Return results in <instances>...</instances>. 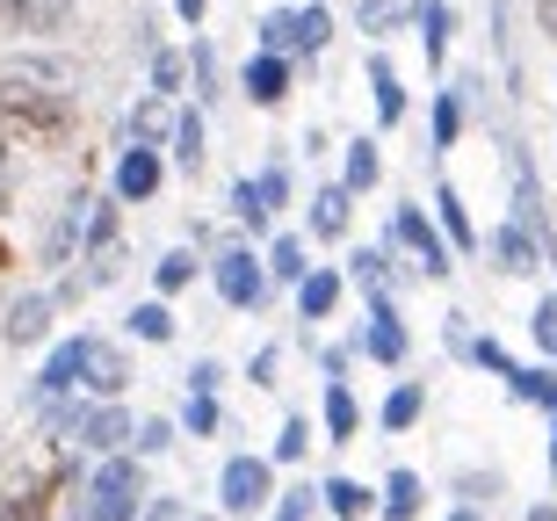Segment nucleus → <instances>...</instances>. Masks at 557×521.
I'll return each instance as SVG.
<instances>
[{"instance_id":"nucleus-16","label":"nucleus","mask_w":557,"mask_h":521,"mask_svg":"<svg viewBox=\"0 0 557 521\" xmlns=\"http://www.w3.org/2000/svg\"><path fill=\"white\" fill-rule=\"evenodd\" d=\"M81 348H87V334L65 340V348H51V362L37 370V406H59V398L81 384Z\"/></svg>"},{"instance_id":"nucleus-1","label":"nucleus","mask_w":557,"mask_h":521,"mask_svg":"<svg viewBox=\"0 0 557 521\" xmlns=\"http://www.w3.org/2000/svg\"><path fill=\"white\" fill-rule=\"evenodd\" d=\"M73 131V95L22 73H0V138H65Z\"/></svg>"},{"instance_id":"nucleus-48","label":"nucleus","mask_w":557,"mask_h":521,"mask_svg":"<svg viewBox=\"0 0 557 521\" xmlns=\"http://www.w3.org/2000/svg\"><path fill=\"white\" fill-rule=\"evenodd\" d=\"M218 384H225V370H218L210 355H203V362H188V392H196V398H218Z\"/></svg>"},{"instance_id":"nucleus-34","label":"nucleus","mask_w":557,"mask_h":521,"mask_svg":"<svg viewBox=\"0 0 557 521\" xmlns=\"http://www.w3.org/2000/svg\"><path fill=\"white\" fill-rule=\"evenodd\" d=\"M44 507H51V479H29L22 493L0 500V521H44Z\"/></svg>"},{"instance_id":"nucleus-23","label":"nucleus","mask_w":557,"mask_h":521,"mask_svg":"<svg viewBox=\"0 0 557 521\" xmlns=\"http://www.w3.org/2000/svg\"><path fill=\"white\" fill-rule=\"evenodd\" d=\"M333 305H341V269H311L305 290H297V312H305V326H311V319H326Z\"/></svg>"},{"instance_id":"nucleus-18","label":"nucleus","mask_w":557,"mask_h":521,"mask_svg":"<svg viewBox=\"0 0 557 521\" xmlns=\"http://www.w3.org/2000/svg\"><path fill=\"white\" fill-rule=\"evenodd\" d=\"M413 22H420V51H428V65H442L449 59V29H456L449 0H413Z\"/></svg>"},{"instance_id":"nucleus-27","label":"nucleus","mask_w":557,"mask_h":521,"mask_svg":"<svg viewBox=\"0 0 557 521\" xmlns=\"http://www.w3.org/2000/svg\"><path fill=\"white\" fill-rule=\"evenodd\" d=\"M319 500H326L341 521H370V507H376L370 485H355V479H326V485H319Z\"/></svg>"},{"instance_id":"nucleus-39","label":"nucleus","mask_w":557,"mask_h":521,"mask_svg":"<svg viewBox=\"0 0 557 521\" xmlns=\"http://www.w3.org/2000/svg\"><path fill=\"white\" fill-rule=\"evenodd\" d=\"M253 203H261V218L275 225V210L289 203V174L283 168H261V174H253Z\"/></svg>"},{"instance_id":"nucleus-11","label":"nucleus","mask_w":557,"mask_h":521,"mask_svg":"<svg viewBox=\"0 0 557 521\" xmlns=\"http://www.w3.org/2000/svg\"><path fill=\"white\" fill-rule=\"evenodd\" d=\"M174 124H182V116H174V109H166V95H138V102H131V116H124V131H131V146H174Z\"/></svg>"},{"instance_id":"nucleus-35","label":"nucleus","mask_w":557,"mask_h":521,"mask_svg":"<svg viewBox=\"0 0 557 521\" xmlns=\"http://www.w3.org/2000/svg\"><path fill=\"white\" fill-rule=\"evenodd\" d=\"M326 44H333V15L319 8V0H311V8H297V51H305V59H319Z\"/></svg>"},{"instance_id":"nucleus-56","label":"nucleus","mask_w":557,"mask_h":521,"mask_svg":"<svg viewBox=\"0 0 557 521\" xmlns=\"http://www.w3.org/2000/svg\"><path fill=\"white\" fill-rule=\"evenodd\" d=\"M0 168H8V138H0Z\"/></svg>"},{"instance_id":"nucleus-17","label":"nucleus","mask_w":557,"mask_h":521,"mask_svg":"<svg viewBox=\"0 0 557 521\" xmlns=\"http://www.w3.org/2000/svg\"><path fill=\"white\" fill-rule=\"evenodd\" d=\"M434 218H442V239H449L456 253H478L485 239H478V225H471V210H463V196H456L449 182L434 188Z\"/></svg>"},{"instance_id":"nucleus-4","label":"nucleus","mask_w":557,"mask_h":521,"mask_svg":"<svg viewBox=\"0 0 557 521\" xmlns=\"http://www.w3.org/2000/svg\"><path fill=\"white\" fill-rule=\"evenodd\" d=\"M218 297L225 305H239V312H253L261 297H269V253H253V247H232V253H218Z\"/></svg>"},{"instance_id":"nucleus-26","label":"nucleus","mask_w":557,"mask_h":521,"mask_svg":"<svg viewBox=\"0 0 557 521\" xmlns=\"http://www.w3.org/2000/svg\"><path fill=\"white\" fill-rule=\"evenodd\" d=\"M253 51H269V59L297 51V8H269V15H261V29H253Z\"/></svg>"},{"instance_id":"nucleus-50","label":"nucleus","mask_w":557,"mask_h":521,"mask_svg":"<svg viewBox=\"0 0 557 521\" xmlns=\"http://www.w3.org/2000/svg\"><path fill=\"white\" fill-rule=\"evenodd\" d=\"M138 521H182V507H174V500H145Z\"/></svg>"},{"instance_id":"nucleus-52","label":"nucleus","mask_w":557,"mask_h":521,"mask_svg":"<svg viewBox=\"0 0 557 521\" xmlns=\"http://www.w3.org/2000/svg\"><path fill=\"white\" fill-rule=\"evenodd\" d=\"M174 15H182V22H203V15H210V0H174Z\"/></svg>"},{"instance_id":"nucleus-25","label":"nucleus","mask_w":557,"mask_h":521,"mask_svg":"<svg viewBox=\"0 0 557 521\" xmlns=\"http://www.w3.org/2000/svg\"><path fill=\"white\" fill-rule=\"evenodd\" d=\"M305 239H297V232H283V239H275L269 247V283H289V290H305Z\"/></svg>"},{"instance_id":"nucleus-5","label":"nucleus","mask_w":557,"mask_h":521,"mask_svg":"<svg viewBox=\"0 0 557 521\" xmlns=\"http://www.w3.org/2000/svg\"><path fill=\"white\" fill-rule=\"evenodd\" d=\"M131 435H138V420H131L124 413V406H87V413H81V435H73V442H81V449H87V457H124V449H131Z\"/></svg>"},{"instance_id":"nucleus-10","label":"nucleus","mask_w":557,"mask_h":521,"mask_svg":"<svg viewBox=\"0 0 557 521\" xmlns=\"http://www.w3.org/2000/svg\"><path fill=\"white\" fill-rule=\"evenodd\" d=\"M160 182H166V160L152 146H131L124 160H116V203H145Z\"/></svg>"},{"instance_id":"nucleus-47","label":"nucleus","mask_w":557,"mask_h":521,"mask_svg":"<svg viewBox=\"0 0 557 521\" xmlns=\"http://www.w3.org/2000/svg\"><path fill=\"white\" fill-rule=\"evenodd\" d=\"M182 87V59L174 51H152V95H174Z\"/></svg>"},{"instance_id":"nucleus-13","label":"nucleus","mask_w":557,"mask_h":521,"mask_svg":"<svg viewBox=\"0 0 557 521\" xmlns=\"http://www.w3.org/2000/svg\"><path fill=\"white\" fill-rule=\"evenodd\" d=\"M51 312H59V297L29 290V297H22V305H8V326H0V334L15 340V348H37V340L51 334Z\"/></svg>"},{"instance_id":"nucleus-22","label":"nucleus","mask_w":557,"mask_h":521,"mask_svg":"<svg viewBox=\"0 0 557 521\" xmlns=\"http://www.w3.org/2000/svg\"><path fill=\"white\" fill-rule=\"evenodd\" d=\"M348 275L362 283V297H392V253H384V247H355Z\"/></svg>"},{"instance_id":"nucleus-57","label":"nucleus","mask_w":557,"mask_h":521,"mask_svg":"<svg viewBox=\"0 0 557 521\" xmlns=\"http://www.w3.org/2000/svg\"><path fill=\"white\" fill-rule=\"evenodd\" d=\"M188 521H218V514H188Z\"/></svg>"},{"instance_id":"nucleus-8","label":"nucleus","mask_w":557,"mask_h":521,"mask_svg":"<svg viewBox=\"0 0 557 521\" xmlns=\"http://www.w3.org/2000/svg\"><path fill=\"white\" fill-rule=\"evenodd\" d=\"M0 15L15 22L22 37H65L73 15H81V0H0Z\"/></svg>"},{"instance_id":"nucleus-38","label":"nucleus","mask_w":557,"mask_h":521,"mask_svg":"<svg viewBox=\"0 0 557 521\" xmlns=\"http://www.w3.org/2000/svg\"><path fill=\"white\" fill-rule=\"evenodd\" d=\"M81 283L87 290H109V283H116V275H124V247H87V261H81Z\"/></svg>"},{"instance_id":"nucleus-28","label":"nucleus","mask_w":557,"mask_h":521,"mask_svg":"<svg viewBox=\"0 0 557 521\" xmlns=\"http://www.w3.org/2000/svg\"><path fill=\"white\" fill-rule=\"evenodd\" d=\"M456 138H463V80L434 95V152H449Z\"/></svg>"},{"instance_id":"nucleus-43","label":"nucleus","mask_w":557,"mask_h":521,"mask_svg":"<svg viewBox=\"0 0 557 521\" xmlns=\"http://www.w3.org/2000/svg\"><path fill=\"white\" fill-rule=\"evenodd\" d=\"M305 449H311V420H305V413H289V420H283V435H275V463H297Z\"/></svg>"},{"instance_id":"nucleus-9","label":"nucleus","mask_w":557,"mask_h":521,"mask_svg":"<svg viewBox=\"0 0 557 521\" xmlns=\"http://www.w3.org/2000/svg\"><path fill=\"white\" fill-rule=\"evenodd\" d=\"M355 348L370 355V362H406V326H398L392 297H370V326L355 334Z\"/></svg>"},{"instance_id":"nucleus-15","label":"nucleus","mask_w":557,"mask_h":521,"mask_svg":"<svg viewBox=\"0 0 557 521\" xmlns=\"http://www.w3.org/2000/svg\"><path fill=\"white\" fill-rule=\"evenodd\" d=\"M87 218H95V196H73V203L59 210V225H51V239H44V261H73V247H87Z\"/></svg>"},{"instance_id":"nucleus-40","label":"nucleus","mask_w":557,"mask_h":521,"mask_svg":"<svg viewBox=\"0 0 557 521\" xmlns=\"http://www.w3.org/2000/svg\"><path fill=\"white\" fill-rule=\"evenodd\" d=\"M174 449V420H138V435H131V457H166Z\"/></svg>"},{"instance_id":"nucleus-33","label":"nucleus","mask_w":557,"mask_h":521,"mask_svg":"<svg viewBox=\"0 0 557 521\" xmlns=\"http://www.w3.org/2000/svg\"><path fill=\"white\" fill-rule=\"evenodd\" d=\"M355 427H362V413H355V392H348V384H326V435H333V442H355Z\"/></svg>"},{"instance_id":"nucleus-2","label":"nucleus","mask_w":557,"mask_h":521,"mask_svg":"<svg viewBox=\"0 0 557 521\" xmlns=\"http://www.w3.org/2000/svg\"><path fill=\"white\" fill-rule=\"evenodd\" d=\"M145 457H109L102 471H95V479H87V521H138V507L152 500V493H145V471H138Z\"/></svg>"},{"instance_id":"nucleus-46","label":"nucleus","mask_w":557,"mask_h":521,"mask_svg":"<svg viewBox=\"0 0 557 521\" xmlns=\"http://www.w3.org/2000/svg\"><path fill=\"white\" fill-rule=\"evenodd\" d=\"M311 507H319V485H289L283 507H275V521H311Z\"/></svg>"},{"instance_id":"nucleus-19","label":"nucleus","mask_w":557,"mask_h":521,"mask_svg":"<svg viewBox=\"0 0 557 521\" xmlns=\"http://www.w3.org/2000/svg\"><path fill=\"white\" fill-rule=\"evenodd\" d=\"M376 182H384V146H376V138H355L348 160H341V188L362 196V188H376Z\"/></svg>"},{"instance_id":"nucleus-41","label":"nucleus","mask_w":557,"mask_h":521,"mask_svg":"<svg viewBox=\"0 0 557 521\" xmlns=\"http://www.w3.org/2000/svg\"><path fill=\"white\" fill-rule=\"evenodd\" d=\"M188 73H196V109L218 95V51H210L203 37H196V51H188Z\"/></svg>"},{"instance_id":"nucleus-6","label":"nucleus","mask_w":557,"mask_h":521,"mask_svg":"<svg viewBox=\"0 0 557 521\" xmlns=\"http://www.w3.org/2000/svg\"><path fill=\"white\" fill-rule=\"evenodd\" d=\"M392 239H398V247H413L420 275H449V239H442V232H434L413 203H398V210H392Z\"/></svg>"},{"instance_id":"nucleus-20","label":"nucleus","mask_w":557,"mask_h":521,"mask_svg":"<svg viewBox=\"0 0 557 521\" xmlns=\"http://www.w3.org/2000/svg\"><path fill=\"white\" fill-rule=\"evenodd\" d=\"M348 188L333 182V188H319V196H311V239H348Z\"/></svg>"},{"instance_id":"nucleus-49","label":"nucleus","mask_w":557,"mask_h":521,"mask_svg":"<svg viewBox=\"0 0 557 521\" xmlns=\"http://www.w3.org/2000/svg\"><path fill=\"white\" fill-rule=\"evenodd\" d=\"M471 362H478V370H493V376H515V362H507V348H499V340H478Z\"/></svg>"},{"instance_id":"nucleus-37","label":"nucleus","mask_w":557,"mask_h":521,"mask_svg":"<svg viewBox=\"0 0 557 521\" xmlns=\"http://www.w3.org/2000/svg\"><path fill=\"white\" fill-rule=\"evenodd\" d=\"M420 406H428V392H420V384H398V392L384 398V427H392V435H406V427L420 420Z\"/></svg>"},{"instance_id":"nucleus-24","label":"nucleus","mask_w":557,"mask_h":521,"mask_svg":"<svg viewBox=\"0 0 557 521\" xmlns=\"http://www.w3.org/2000/svg\"><path fill=\"white\" fill-rule=\"evenodd\" d=\"M203 146H210L203 109H182V124H174V168H182V174H196V168H203Z\"/></svg>"},{"instance_id":"nucleus-14","label":"nucleus","mask_w":557,"mask_h":521,"mask_svg":"<svg viewBox=\"0 0 557 521\" xmlns=\"http://www.w3.org/2000/svg\"><path fill=\"white\" fill-rule=\"evenodd\" d=\"M239 87H247V102L253 109H275L289 95V59H269V51H253L247 73H239Z\"/></svg>"},{"instance_id":"nucleus-42","label":"nucleus","mask_w":557,"mask_h":521,"mask_svg":"<svg viewBox=\"0 0 557 521\" xmlns=\"http://www.w3.org/2000/svg\"><path fill=\"white\" fill-rule=\"evenodd\" d=\"M529 340L543 348V362H557V297H543L536 312H529Z\"/></svg>"},{"instance_id":"nucleus-29","label":"nucleus","mask_w":557,"mask_h":521,"mask_svg":"<svg viewBox=\"0 0 557 521\" xmlns=\"http://www.w3.org/2000/svg\"><path fill=\"white\" fill-rule=\"evenodd\" d=\"M376 507H384L392 521H413L420 514V471H392L384 493H376Z\"/></svg>"},{"instance_id":"nucleus-51","label":"nucleus","mask_w":557,"mask_h":521,"mask_svg":"<svg viewBox=\"0 0 557 521\" xmlns=\"http://www.w3.org/2000/svg\"><path fill=\"white\" fill-rule=\"evenodd\" d=\"M536 29H543V37L557 44V0H536Z\"/></svg>"},{"instance_id":"nucleus-32","label":"nucleus","mask_w":557,"mask_h":521,"mask_svg":"<svg viewBox=\"0 0 557 521\" xmlns=\"http://www.w3.org/2000/svg\"><path fill=\"white\" fill-rule=\"evenodd\" d=\"M152 283H160V297L188 290V283H196V253H188V247H166L160 261H152Z\"/></svg>"},{"instance_id":"nucleus-45","label":"nucleus","mask_w":557,"mask_h":521,"mask_svg":"<svg viewBox=\"0 0 557 521\" xmlns=\"http://www.w3.org/2000/svg\"><path fill=\"white\" fill-rule=\"evenodd\" d=\"M182 427H188L196 442H203V435H218V398H196V392H188V406H182Z\"/></svg>"},{"instance_id":"nucleus-31","label":"nucleus","mask_w":557,"mask_h":521,"mask_svg":"<svg viewBox=\"0 0 557 521\" xmlns=\"http://www.w3.org/2000/svg\"><path fill=\"white\" fill-rule=\"evenodd\" d=\"M507 384H515L521 406H550V413H557V370H550V362H536V370H515Z\"/></svg>"},{"instance_id":"nucleus-54","label":"nucleus","mask_w":557,"mask_h":521,"mask_svg":"<svg viewBox=\"0 0 557 521\" xmlns=\"http://www.w3.org/2000/svg\"><path fill=\"white\" fill-rule=\"evenodd\" d=\"M449 521H478V514H471V507H456V514H449Z\"/></svg>"},{"instance_id":"nucleus-36","label":"nucleus","mask_w":557,"mask_h":521,"mask_svg":"<svg viewBox=\"0 0 557 521\" xmlns=\"http://www.w3.org/2000/svg\"><path fill=\"white\" fill-rule=\"evenodd\" d=\"M124 326L145 340V348H166V340H174V312H166V305H138V312H131Z\"/></svg>"},{"instance_id":"nucleus-3","label":"nucleus","mask_w":557,"mask_h":521,"mask_svg":"<svg viewBox=\"0 0 557 521\" xmlns=\"http://www.w3.org/2000/svg\"><path fill=\"white\" fill-rule=\"evenodd\" d=\"M218 500H225V514H261V507L275 500L269 457H232L225 471H218Z\"/></svg>"},{"instance_id":"nucleus-30","label":"nucleus","mask_w":557,"mask_h":521,"mask_svg":"<svg viewBox=\"0 0 557 521\" xmlns=\"http://www.w3.org/2000/svg\"><path fill=\"white\" fill-rule=\"evenodd\" d=\"M355 22H362V37H392V29H406V22H413V8H406V0H362V8H355Z\"/></svg>"},{"instance_id":"nucleus-21","label":"nucleus","mask_w":557,"mask_h":521,"mask_svg":"<svg viewBox=\"0 0 557 521\" xmlns=\"http://www.w3.org/2000/svg\"><path fill=\"white\" fill-rule=\"evenodd\" d=\"M370 87H376V124H398V116H406V87H398L384 51H370Z\"/></svg>"},{"instance_id":"nucleus-7","label":"nucleus","mask_w":557,"mask_h":521,"mask_svg":"<svg viewBox=\"0 0 557 521\" xmlns=\"http://www.w3.org/2000/svg\"><path fill=\"white\" fill-rule=\"evenodd\" d=\"M81 384L102 398V406H116V398H124V384H131L124 348H116V340H95V334H87V348H81Z\"/></svg>"},{"instance_id":"nucleus-55","label":"nucleus","mask_w":557,"mask_h":521,"mask_svg":"<svg viewBox=\"0 0 557 521\" xmlns=\"http://www.w3.org/2000/svg\"><path fill=\"white\" fill-rule=\"evenodd\" d=\"M550 479H557V442H550Z\"/></svg>"},{"instance_id":"nucleus-53","label":"nucleus","mask_w":557,"mask_h":521,"mask_svg":"<svg viewBox=\"0 0 557 521\" xmlns=\"http://www.w3.org/2000/svg\"><path fill=\"white\" fill-rule=\"evenodd\" d=\"M521 521H557V507L543 500V507H529V514H521Z\"/></svg>"},{"instance_id":"nucleus-12","label":"nucleus","mask_w":557,"mask_h":521,"mask_svg":"<svg viewBox=\"0 0 557 521\" xmlns=\"http://www.w3.org/2000/svg\"><path fill=\"white\" fill-rule=\"evenodd\" d=\"M493 261H499V275H536V269H543L536 232L521 225V218H515V225H499V232H493Z\"/></svg>"},{"instance_id":"nucleus-44","label":"nucleus","mask_w":557,"mask_h":521,"mask_svg":"<svg viewBox=\"0 0 557 521\" xmlns=\"http://www.w3.org/2000/svg\"><path fill=\"white\" fill-rule=\"evenodd\" d=\"M232 218H239L247 232H269V218H261V203H253V174H239V182H232Z\"/></svg>"}]
</instances>
